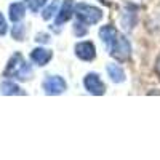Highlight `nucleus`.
<instances>
[{"instance_id": "9b49d317", "label": "nucleus", "mask_w": 160, "mask_h": 160, "mask_svg": "<svg viewBox=\"0 0 160 160\" xmlns=\"http://www.w3.org/2000/svg\"><path fill=\"white\" fill-rule=\"evenodd\" d=\"M122 24L125 29H133L136 24V11L133 10L131 11V5H127L125 10H123V16H122Z\"/></svg>"}, {"instance_id": "ddd939ff", "label": "nucleus", "mask_w": 160, "mask_h": 160, "mask_svg": "<svg viewBox=\"0 0 160 160\" xmlns=\"http://www.w3.org/2000/svg\"><path fill=\"white\" fill-rule=\"evenodd\" d=\"M2 93H3V95H22L21 88L16 83H13V82L2 83Z\"/></svg>"}, {"instance_id": "9d476101", "label": "nucleus", "mask_w": 160, "mask_h": 160, "mask_svg": "<svg viewBox=\"0 0 160 160\" xmlns=\"http://www.w3.org/2000/svg\"><path fill=\"white\" fill-rule=\"evenodd\" d=\"M117 34H118V31L114 28V26H111V24L102 26V28L99 29V38H101V42L104 43L106 48H108V47L112 43V40L115 38Z\"/></svg>"}, {"instance_id": "423d86ee", "label": "nucleus", "mask_w": 160, "mask_h": 160, "mask_svg": "<svg viewBox=\"0 0 160 160\" xmlns=\"http://www.w3.org/2000/svg\"><path fill=\"white\" fill-rule=\"evenodd\" d=\"M75 56L82 61H93L96 58V48L95 43L90 42V40H83V42H78L75 45Z\"/></svg>"}, {"instance_id": "0eeeda50", "label": "nucleus", "mask_w": 160, "mask_h": 160, "mask_svg": "<svg viewBox=\"0 0 160 160\" xmlns=\"http://www.w3.org/2000/svg\"><path fill=\"white\" fill-rule=\"evenodd\" d=\"M74 10H75V3L72 0H64L61 3L58 13H56V19H55V24L56 26H62L64 22H68L72 16H74Z\"/></svg>"}, {"instance_id": "1a4fd4ad", "label": "nucleus", "mask_w": 160, "mask_h": 160, "mask_svg": "<svg viewBox=\"0 0 160 160\" xmlns=\"http://www.w3.org/2000/svg\"><path fill=\"white\" fill-rule=\"evenodd\" d=\"M106 72H108L109 78L112 80L114 83L125 82V71H123L122 66H118L115 62H111V64H108V68H106Z\"/></svg>"}, {"instance_id": "f3484780", "label": "nucleus", "mask_w": 160, "mask_h": 160, "mask_svg": "<svg viewBox=\"0 0 160 160\" xmlns=\"http://www.w3.org/2000/svg\"><path fill=\"white\" fill-rule=\"evenodd\" d=\"M5 34H7V21L3 15L0 13V35H5Z\"/></svg>"}, {"instance_id": "dca6fc26", "label": "nucleus", "mask_w": 160, "mask_h": 160, "mask_svg": "<svg viewBox=\"0 0 160 160\" xmlns=\"http://www.w3.org/2000/svg\"><path fill=\"white\" fill-rule=\"evenodd\" d=\"M13 37H15L16 40H22V37H24V26L22 24H16L15 28H13Z\"/></svg>"}, {"instance_id": "2eb2a0df", "label": "nucleus", "mask_w": 160, "mask_h": 160, "mask_svg": "<svg viewBox=\"0 0 160 160\" xmlns=\"http://www.w3.org/2000/svg\"><path fill=\"white\" fill-rule=\"evenodd\" d=\"M45 3H47V0H26V5H28V8H29L31 11H34V13H37Z\"/></svg>"}, {"instance_id": "a211bd4d", "label": "nucleus", "mask_w": 160, "mask_h": 160, "mask_svg": "<svg viewBox=\"0 0 160 160\" xmlns=\"http://www.w3.org/2000/svg\"><path fill=\"white\" fill-rule=\"evenodd\" d=\"M155 72H157L158 77H160V55L157 56V61H155Z\"/></svg>"}, {"instance_id": "f03ea898", "label": "nucleus", "mask_w": 160, "mask_h": 160, "mask_svg": "<svg viewBox=\"0 0 160 160\" xmlns=\"http://www.w3.org/2000/svg\"><path fill=\"white\" fill-rule=\"evenodd\" d=\"M5 75L7 77H15V78H19V80H26L32 75V69L31 66L24 61V58L16 53L13 55V58L10 59L7 69H5Z\"/></svg>"}, {"instance_id": "f8f14e48", "label": "nucleus", "mask_w": 160, "mask_h": 160, "mask_svg": "<svg viewBox=\"0 0 160 160\" xmlns=\"http://www.w3.org/2000/svg\"><path fill=\"white\" fill-rule=\"evenodd\" d=\"M26 15V7L24 3H13L10 7V19L13 22H19Z\"/></svg>"}, {"instance_id": "4468645a", "label": "nucleus", "mask_w": 160, "mask_h": 160, "mask_svg": "<svg viewBox=\"0 0 160 160\" xmlns=\"http://www.w3.org/2000/svg\"><path fill=\"white\" fill-rule=\"evenodd\" d=\"M58 10H59V3L55 0V2H51V3L43 10V19H50L51 16H55L56 13H58Z\"/></svg>"}, {"instance_id": "6ab92c4d", "label": "nucleus", "mask_w": 160, "mask_h": 160, "mask_svg": "<svg viewBox=\"0 0 160 160\" xmlns=\"http://www.w3.org/2000/svg\"><path fill=\"white\" fill-rule=\"evenodd\" d=\"M99 2H102V3H108V2H106V0H99Z\"/></svg>"}, {"instance_id": "39448f33", "label": "nucleus", "mask_w": 160, "mask_h": 160, "mask_svg": "<svg viewBox=\"0 0 160 160\" xmlns=\"http://www.w3.org/2000/svg\"><path fill=\"white\" fill-rule=\"evenodd\" d=\"M83 87L85 90L90 93V95H95V96H101L106 93V85L102 83V80L98 74L95 72H90L85 75L83 78Z\"/></svg>"}, {"instance_id": "20e7f679", "label": "nucleus", "mask_w": 160, "mask_h": 160, "mask_svg": "<svg viewBox=\"0 0 160 160\" xmlns=\"http://www.w3.org/2000/svg\"><path fill=\"white\" fill-rule=\"evenodd\" d=\"M42 88L47 95L50 96H56V95H61L68 90V83H66V80L59 75H48L43 83H42Z\"/></svg>"}, {"instance_id": "f257e3e1", "label": "nucleus", "mask_w": 160, "mask_h": 160, "mask_svg": "<svg viewBox=\"0 0 160 160\" xmlns=\"http://www.w3.org/2000/svg\"><path fill=\"white\" fill-rule=\"evenodd\" d=\"M109 51V55L115 58L118 62H125L131 58V43L128 42V38L123 34H117L115 38L112 40V43L106 48Z\"/></svg>"}, {"instance_id": "6e6552de", "label": "nucleus", "mask_w": 160, "mask_h": 160, "mask_svg": "<svg viewBox=\"0 0 160 160\" xmlns=\"http://www.w3.org/2000/svg\"><path fill=\"white\" fill-rule=\"evenodd\" d=\"M53 58V53L47 48H35L32 53H31V59L37 64V66H45L51 61Z\"/></svg>"}, {"instance_id": "7ed1b4c3", "label": "nucleus", "mask_w": 160, "mask_h": 160, "mask_svg": "<svg viewBox=\"0 0 160 160\" xmlns=\"http://www.w3.org/2000/svg\"><path fill=\"white\" fill-rule=\"evenodd\" d=\"M74 15L77 16V21L83 22L85 26H91V24H98L102 18V11L93 5L88 3H78L75 5Z\"/></svg>"}]
</instances>
